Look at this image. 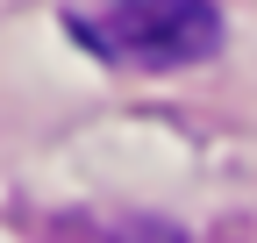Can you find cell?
Segmentation results:
<instances>
[{"label": "cell", "instance_id": "6da1fadb", "mask_svg": "<svg viewBox=\"0 0 257 243\" xmlns=\"http://www.w3.org/2000/svg\"><path fill=\"white\" fill-rule=\"evenodd\" d=\"M64 36L114 72H186L221 50L214 0H64Z\"/></svg>", "mask_w": 257, "mask_h": 243}]
</instances>
